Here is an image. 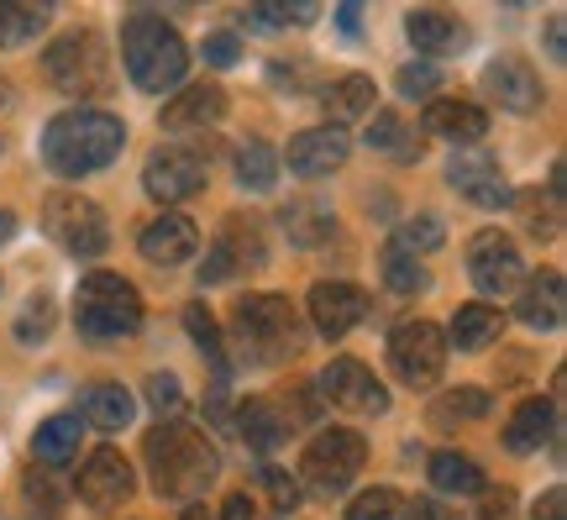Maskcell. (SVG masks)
Returning a JSON list of instances; mask_svg holds the SVG:
<instances>
[{
	"mask_svg": "<svg viewBox=\"0 0 567 520\" xmlns=\"http://www.w3.org/2000/svg\"><path fill=\"white\" fill-rule=\"evenodd\" d=\"M147 468L163 500H200L221 473V458L189 420H163L158 431H147Z\"/></svg>",
	"mask_w": 567,
	"mask_h": 520,
	"instance_id": "cell-1",
	"label": "cell"
},
{
	"mask_svg": "<svg viewBox=\"0 0 567 520\" xmlns=\"http://www.w3.org/2000/svg\"><path fill=\"white\" fill-rule=\"evenodd\" d=\"M126 126L111 111H63L48 121L42 132V163L63 174V180H80V174H101L105 163L122 153Z\"/></svg>",
	"mask_w": 567,
	"mask_h": 520,
	"instance_id": "cell-2",
	"label": "cell"
},
{
	"mask_svg": "<svg viewBox=\"0 0 567 520\" xmlns=\"http://www.w3.org/2000/svg\"><path fill=\"white\" fill-rule=\"evenodd\" d=\"M122 63L132 84L158 95V90H174L189 69V48L184 38L158 17V11H132L122 27Z\"/></svg>",
	"mask_w": 567,
	"mask_h": 520,
	"instance_id": "cell-3",
	"label": "cell"
},
{
	"mask_svg": "<svg viewBox=\"0 0 567 520\" xmlns=\"http://www.w3.org/2000/svg\"><path fill=\"white\" fill-rule=\"evenodd\" d=\"M74 320H80V332L90 341L132 337L142 326V300L122 274H90L80 284V295H74Z\"/></svg>",
	"mask_w": 567,
	"mask_h": 520,
	"instance_id": "cell-4",
	"label": "cell"
},
{
	"mask_svg": "<svg viewBox=\"0 0 567 520\" xmlns=\"http://www.w3.org/2000/svg\"><path fill=\"white\" fill-rule=\"evenodd\" d=\"M231 326H237L243 358L252 363H284L295 353V310L279 295H247V300H237Z\"/></svg>",
	"mask_w": 567,
	"mask_h": 520,
	"instance_id": "cell-5",
	"label": "cell"
},
{
	"mask_svg": "<svg viewBox=\"0 0 567 520\" xmlns=\"http://www.w3.org/2000/svg\"><path fill=\"white\" fill-rule=\"evenodd\" d=\"M42 232L59 242L69 258H101L105 247H111L105 211L95 201H84V195H69V190L42 201Z\"/></svg>",
	"mask_w": 567,
	"mask_h": 520,
	"instance_id": "cell-6",
	"label": "cell"
},
{
	"mask_svg": "<svg viewBox=\"0 0 567 520\" xmlns=\"http://www.w3.org/2000/svg\"><path fill=\"white\" fill-rule=\"evenodd\" d=\"M389 368L410 389L436 384L446 368V332L436 320H405V326H394V337H389Z\"/></svg>",
	"mask_w": 567,
	"mask_h": 520,
	"instance_id": "cell-7",
	"label": "cell"
},
{
	"mask_svg": "<svg viewBox=\"0 0 567 520\" xmlns=\"http://www.w3.org/2000/svg\"><path fill=\"white\" fill-rule=\"evenodd\" d=\"M363 458H368V441L347 426H331L321 437L305 447V483L316 494H342L347 483L363 473Z\"/></svg>",
	"mask_w": 567,
	"mask_h": 520,
	"instance_id": "cell-8",
	"label": "cell"
},
{
	"mask_svg": "<svg viewBox=\"0 0 567 520\" xmlns=\"http://www.w3.org/2000/svg\"><path fill=\"white\" fill-rule=\"evenodd\" d=\"M42 69H48L53 90H63V95H95V90H105V48L95 32H63V38H53Z\"/></svg>",
	"mask_w": 567,
	"mask_h": 520,
	"instance_id": "cell-9",
	"label": "cell"
},
{
	"mask_svg": "<svg viewBox=\"0 0 567 520\" xmlns=\"http://www.w3.org/2000/svg\"><path fill=\"white\" fill-rule=\"evenodd\" d=\"M321 395L347 416H384L389 410V389L368 374L358 358H331L321 368Z\"/></svg>",
	"mask_w": 567,
	"mask_h": 520,
	"instance_id": "cell-10",
	"label": "cell"
},
{
	"mask_svg": "<svg viewBox=\"0 0 567 520\" xmlns=\"http://www.w3.org/2000/svg\"><path fill=\"white\" fill-rule=\"evenodd\" d=\"M142 190L158 205H179L205 190V159L189 147H158L147 169H142Z\"/></svg>",
	"mask_w": 567,
	"mask_h": 520,
	"instance_id": "cell-11",
	"label": "cell"
},
{
	"mask_svg": "<svg viewBox=\"0 0 567 520\" xmlns=\"http://www.w3.org/2000/svg\"><path fill=\"white\" fill-rule=\"evenodd\" d=\"M467 274L484 295H505V289L526 279V263H520V247L505 232H478L467 242Z\"/></svg>",
	"mask_w": 567,
	"mask_h": 520,
	"instance_id": "cell-12",
	"label": "cell"
},
{
	"mask_svg": "<svg viewBox=\"0 0 567 520\" xmlns=\"http://www.w3.org/2000/svg\"><path fill=\"white\" fill-rule=\"evenodd\" d=\"M80 500L95 504V510H105V504L116 500H132V489H137V473H132V462L116 452V447H101L95 458H84L80 468Z\"/></svg>",
	"mask_w": 567,
	"mask_h": 520,
	"instance_id": "cell-13",
	"label": "cell"
},
{
	"mask_svg": "<svg viewBox=\"0 0 567 520\" xmlns=\"http://www.w3.org/2000/svg\"><path fill=\"white\" fill-rule=\"evenodd\" d=\"M446 180H452V190H457L467 205H478V211H499V205H509V180H505V169H499V159H488V153H467V159H452Z\"/></svg>",
	"mask_w": 567,
	"mask_h": 520,
	"instance_id": "cell-14",
	"label": "cell"
},
{
	"mask_svg": "<svg viewBox=\"0 0 567 520\" xmlns=\"http://www.w3.org/2000/svg\"><path fill=\"white\" fill-rule=\"evenodd\" d=\"M368 316V295L347 279H326L310 289V320L321 337H347L358 320Z\"/></svg>",
	"mask_w": 567,
	"mask_h": 520,
	"instance_id": "cell-15",
	"label": "cell"
},
{
	"mask_svg": "<svg viewBox=\"0 0 567 520\" xmlns=\"http://www.w3.org/2000/svg\"><path fill=\"white\" fill-rule=\"evenodd\" d=\"M347 153H352L347 132H337V126H316V132H300V137L289 142L284 163H289V174H300V180H321V174H337V169H342Z\"/></svg>",
	"mask_w": 567,
	"mask_h": 520,
	"instance_id": "cell-16",
	"label": "cell"
},
{
	"mask_svg": "<svg viewBox=\"0 0 567 520\" xmlns=\"http://www.w3.org/2000/svg\"><path fill=\"white\" fill-rule=\"evenodd\" d=\"M484 90L499 101V111H515V116L542 105V80H536V69L526 59H494L484 74Z\"/></svg>",
	"mask_w": 567,
	"mask_h": 520,
	"instance_id": "cell-17",
	"label": "cell"
},
{
	"mask_svg": "<svg viewBox=\"0 0 567 520\" xmlns=\"http://www.w3.org/2000/svg\"><path fill=\"white\" fill-rule=\"evenodd\" d=\"M195 247H200V232H195V221L179 216V211H163V216L142 232V258L163 263V268L189 263V258H195Z\"/></svg>",
	"mask_w": 567,
	"mask_h": 520,
	"instance_id": "cell-18",
	"label": "cell"
},
{
	"mask_svg": "<svg viewBox=\"0 0 567 520\" xmlns=\"http://www.w3.org/2000/svg\"><path fill=\"white\" fill-rule=\"evenodd\" d=\"M405 32H410V42H415L421 53H431V59H452V53H463L467 48V27L452 17V11H436V6L410 11Z\"/></svg>",
	"mask_w": 567,
	"mask_h": 520,
	"instance_id": "cell-19",
	"label": "cell"
},
{
	"mask_svg": "<svg viewBox=\"0 0 567 520\" xmlns=\"http://www.w3.org/2000/svg\"><path fill=\"white\" fill-rule=\"evenodd\" d=\"M226 116V90L221 84H189L174 101L163 105V126L168 132H189V126H216Z\"/></svg>",
	"mask_w": 567,
	"mask_h": 520,
	"instance_id": "cell-20",
	"label": "cell"
},
{
	"mask_svg": "<svg viewBox=\"0 0 567 520\" xmlns=\"http://www.w3.org/2000/svg\"><path fill=\"white\" fill-rule=\"evenodd\" d=\"M520 320H526V326H536V332H563L567 289H563V274H557V268L536 274V279L520 289Z\"/></svg>",
	"mask_w": 567,
	"mask_h": 520,
	"instance_id": "cell-21",
	"label": "cell"
},
{
	"mask_svg": "<svg viewBox=\"0 0 567 520\" xmlns=\"http://www.w3.org/2000/svg\"><path fill=\"white\" fill-rule=\"evenodd\" d=\"M425 132L442 142H478L488 132L484 105L473 101H431L425 105Z\"/></svg>",
	"mask_w": 567,
	"mask_h": 520,
	"instance_id": "cell-22",
	"label": "cell"
},
{
	"mask_svg": "<svg viewBox=\"0 0 567 520\" xmlns=\"http://www.w3.org/2000/svg\"><path fill=\"white\" fill-rule=\"evenodd\" d=\"M557 437V410L547 400H526L505 426V447L509 452H542Z\"/></svg>",
	"mask_w": 567,
	"mask_h": 520,
	"instance_id": "cell-23",
	"label": "cell"
},
{
	"mask_svg": "<svg viewBox=\"0 0 567 520\" xmlns=\"http://www.w3.org/2000/svg\"><path fill=\"white\" fill-rule=\"evenodd\" d=\"M80 437H84V420L80 416H48L32 437V458L42 468H63L69 458H80Z\"/></svg>",
	"mask_w": 567,
	"mask_h": 520,
	"instance_id": "cell-24",
	"label": "cell"
},
{
	"mask_svg": "<svg viewBox=\"0 0 567 520\" xmlns=\"http://www.w3.org/2000/svg\"><path fill=\"white\" fill-rule=\"evenodd\" d=\"M505 332V316L494 310V305H463L457 316H452V332H446V341L457 347V353H484L488 341Z\"/></svg>",
	"mask_w": 567,
	"mask_h": 520,
	"instance_id": "cell-25",
	"label": "cell"
},
{
	"mask_svg": "<svg viewBox=\"0 0 567 520\" xmlns=\"http://www.w3.org/2000/svg\"><path fill=\"white\" fill-rule=\"evenodd\" d=\"M321 105H326V116H331V126L342 132V121H363L373 111V80L368 74H342V80H331Z\"/></svg>",
	"mask_w": 567,
	"mask_h": 520,
	"instance_id": "cell-26",
	"label": "cell"
},
{
	"mask_svg": "<svg viewBox=\"0 0 567 520\" xmlns=\"http://www.w3.org/2000/svg\"><path fill=\"white\" fill-rule=\"evenodd\" d=\"M237 431L247 437V447H258V452H274L289 431V416L274 410V400H243L237 405Z\"/></svg>",
	"mask_w": 567,
	"mask_h": 520,
	"instance_id": "cell-27",
	"label": "cell"
},
{
	"mask_svg": "<svg viewBox=\"0 0 567 520\" xmlns=\"http://www.w3.org/2000/svg\"><path fill=\"white\" fill-rule=\"evenodd\" d=\"M284 232H289L295 247H321L337 232V221H331V211L321 201H289L284 205Z\"/></svg>",
	"mask_w": 567,
	"mask_h": 520,
	"instance_id": "cell-28",
	"label": "cell"
},
{
	"mask_svg": "<svg viewBox=\"0 0 567 520\" xmlns=\"http://www.w3.org/2000/svg\"><path fill=\"white\" fill-rule=\"evenodd\" d=\"M368 147H373V153H389V159H405V163L421 159V137H415V126L400 121L394 111H379V116L368 121Z\"/></svg>",
	"mask_w": 567,
	"mask_h": 520,
	"instance_id": "cell-29",
	"label": "cell"
},
{
	"mask_svg": "<svg viewBox=\"0 0 567 520\" xmlns=\"http://www.w3.org/2000/svg\"><path fill=\"white\" fill-rule=\"evenodd\" d=\"M237 184L252 190V195H268V190L279 184V153H274L264 137H252L237 147Z\"/></svg>",
	"mask_w": 567,
	"mask_h": 520,
	"instance_id": "cell-30",
	"label": "cell"
},
{
	"mask_svg": "<svg viewBox=\"0 0 567 520\" xmlns=\"http://www.w3.org/2000/svg\"><path fill=\"white\" fill-rule=\"evenodd\" d=\"M84 416L101 431H122V426H132V395L122 384H90L84 389Z\"/></svg>",
	"mask_w": 567,
	"mask_h": 520,
	"instance_id": "cell-31",
	"label": "cell"
},
{
	"mask_svg": "<svg viewBox=\"0 0 567 520\" xmlns=\"http://www.w3.org/2000/svg\"><path fill=\"white\" fill-rule=\"evenodd\" d=\"M431 483L442 494H484V468L467 452H436L431 458Z\"/></svg>",
	"mask_w": 567,
	"mask_h": 520,
	"instance_id": "cell-32",
	"label": "cell"
},
{
	"mask_svg": "<svg viewBox=\"0 0 567 520\" xmlns=\"http://www.w3.org/2000/svg\"><path fill=\"white\" fill-rule=\"evenodd\" d=\"M48 6H27V0H0V48H21L48 27Z\"/></svg>",
	"mask_w": 567,
	"mask_h": 520,
	"instance_id": "cell-33",
	"label": "cell"
},
{
	"mask_svg": "<svg viewBox=\"0 0 567 520\" xmlns=\"http://www.w3.org/2000/svg\"><path fill=\"white\" fill-rule=\"evenodd\" d=\"M488 416V395L484 389H446L431 400V420L436 426H457V420H478Z\"/></svg>",
	"mask_w": 567,
	"mask_h": 520,
	"instance_id": "cell-34",
	"label": "cell"
},
{
	"mask_svg": "<svg viewBox=\"0 0 567 520\" xmlns=\"http://www.w3.org/2000/svg\"><path fill=\"white\" fill-rule=\"evenodd\" d=\"M446 242V226L436 216H415V221H405L400 232H394V253H405V258H421V253H436Z\"/></svg>",
	"mask_w": 567,
	"mask_h": 520,
	"instance_id": "cell-35",
	"label": "cell"
},
{
	"mask_svg": "<svg viewBox=\"0 0 567 520\" xmlns=\"http://www.w3.org/2000/svg\"><path fill=\"white\" fill-rule=\"evenodd\" d=\"M384 279H389V289H394V295H425V289H431V274H425L415 258L394 253V247L384 253Z\"/></svg>",
	"mask_w": 567,
	"mask_h": 520,
	"instance_id": "cell-36",
	"label": "cell"
},
{
	"mask_svg": "<svg viewBox=\"0 0 567 520\" xmlns=\"http://www.w3.org/2000/svg\"><path fill=\"white\" fill-rule=\"evenodd\" d=\"M520 216H526L530 237H557V232H563V201H557V195H547V201H542V195H526V201H520Z\"/></svg>",
	"mask_w": 567,
	"mask_h": 520,
	"instance_id": "cell-37",
	"label": "cell"
},
{
	"mask_svg": "<svg viewBox=\"0 0 567 520\" xmlns=\"http://www.w3.org/2000/svg\"><path fill=\"white\" fill-rule=\"evenodd\" d=\"M184 326H189V337H195V347H205V353L216 358V374L226 379V363H221V332H216V316H210L205 305H184Z\"/></svg>",
	"mask_w": 567,
	"mask_h": 520,
	"instance_id": "cell-38",
	"label": "cell"
},
{
	"mask_svg": "<svg viewBox=\"0 0 567 520\" xmlns=\"http://www.w3.org/2000/svg\"><path fill=\"white\" fill-rule=\"evenodd\" d=\"M321 17V6H247L243 21L247 27H289V21H316Z\"/></svg>",
	"mask_w": 567,
	"mask_h": 520,
	"instance_id": "cell-39",
	"label": "cell"
},
{
	"mask_svg": "<svg viewBox=\"0 0 567 520\" xmlns=\"http://www.w3.org/2000/svg\"><path fill=\"white\" fill-rule=\"evenodd\" d=\"M400 516V494L394 489H363L347 504V520H394Z\"/></svg>",
	"mask_w": 567,
	"mask_h": 520,
	"instance_id": "cell-40",
	"label": "cell"
},
{
	"mask_svg": "<svg viewBox=\"0 0 567 520\" xmlns=\"http://www.w3.org/2000/svg\"><path fill=\"white\" fill-rule=\"evenodd\" d=\"M147 400H153V410H158L163 420L184 416V389H179L174 374H153V379H147Z\"/></svg>",
	"mask_w": 567,
	"mask_h": 520,
	"instance_id": "cell-41",
	"label": "cell"
},
{
	"mask_svg": "<svg viewBox=\"0 0 567 520\" xmlns=\"http://www.w3.org/2000/svg\"><path fill=\"white\" fill-rule=\"evenodd\" d=\"M436 84H442V74H436L431 63H405V69H400V95H410V101L436 95Z\"/></svg>",
	"mask_w": 567,
	"mask_h": 520,
	"instance_id": "cell-42",
	"label": "cell"
},
{
	"mask_svg": "<svg viewBox=\"0 0 567 520\" xmlns=\"http://www.w3.org/2000/svg\"><path fill=\"white\" fill-rule=\"evenodd\" d=\"M48 326H53V300H48V295H38V300L27 305V316L17 320V337L21 341H42V337H48Z\"/></svg>",
	"mask_w": 567,
	"mask_h": 520,
	"instance_id": "cell-43",
	"label": "cell"
},
{
	"mask_svg": "<svg viewBox=\"0 0 567 520\" xmlns=\"http://www.w3.org/2000/svg\"><path fill=\"white\" fill-rule=\"evenodd\" d=\"M237 59H243V42L231 38V32H210V38H205V63H216V69H231Z\"/></svg>",
	"mask_w": 567,
	"mask_h": 520,
	"instance_id": "cell-44",
	"label": "cell"
},
{
	"mask_svg": "<svg viewBox=\"0 0 567 520\" xmlns=\"http://www.w3.org/2000/svg\"><path fill=\"white\" fill-rule=\"evenodd\" d=\"M264 483L274 489V504H279V510H295V504H300V483L284 479L279 468H264Z\"/></svg>",
	"mask_w": 567,
	"mask_h": 520,
	"instance_id": "cell-45",
	"label": "cell"
},
{
	"mask_svg": "<svg viewBox=\"0 0 567 520\" xmlns=\"http://www.w3.org/2000/svg\"><path fill=\"white\" fill-rule=\"evenodd\" d=\"M530 520H567V494H563V489H547Z\"/></svg>",
	"mask_w": 567,
	"mask_h": 520,
	"instance_id": "cell-46",
	"label": "cell"
},
{
	"mask_svg": "<svg viewBox=\"0 0 567 520\" xmlns=\"http://www.w3.org/2000/svg\"><path fill=\"white\" fill-rule=\"evenodd\" d=\"M509 489H499V494H488V504H484V520H509Z\"/></svg>",
	"mask_w": 567,
	"mask_h": 520,
	"instance_id": "cell-47",
	"label": "cell"
},
{
	"mask_svg": "<svg viewBox=\"0 0 567 520\" xmlns=\"http://www.w3.org/2000/svg\"><path fill=\"white\" fill-rule=\"evenodd\" d=\"M410 520H452V516H446V504H436V500H415L410 504Z\"/></svg>",
	"mask_w": 567,
	"mask_h": 520,
	"instance_id": "cell-48",
	"label": "cell"
},
{
	"mask_svg": "<svg viewBox=\"0 0 567 520\" xmlns=\"http://www.w3.org/2000/svg\"><path fill=\"white\" fill-rule=\"evenodd\" d=\"M337 21H342L347 38H358V32H363V6H342V11H337Z\"/></svg>",
	"mask_w": 567,
	"mask_h": 520,
	"instance_id": "cell-49",
	"label": "cell"
},
{
	"mask_svg": "<svg viewBox=\"0 0 567 520\" xmlns=\"http://www.w3.org/2000/svg\"><path fill=\"white\" fill-rule=\"evenodd\" d=\"M221 520H252V500H247V494H231L226 510H221Z\"/></svg>",
	"mask_w": 567,
	"mask_h": 520,
	"instance_id": "cell-50",
	"label": "cell"
},
{
	"mask_svg": "<svg viewBox=\"0 0 567 520\" xmlns=\"http://www.w3.org/2000/svg\"><path fill=\"white\" fill-rule=\"evenodd\" d=\"M547 48H551V59H563V17H551V38H547Z\"/></svg>",
	"mask_w": 567,
	"mask_h": 520,
	"instance_id": "cell-51",
	"label": "cell"
},
{
	"mask_svg": "<svg viewBox=\"0 0 567 520\" xmlns=\"http://www.w3.org/2000/svg\"><path fill=\"white\" fill-rule=\"evenodd\" d=\"M17 237V216H11V211H0V242H11Z\"/></svg>",
	"mask_w": 567,
	"mask_h": 520,
	"instance_id": "cell-52",
	"label": "cell"
},
{
	"mask_svg": "<svg viewBox=\"0 0 567 520\" xmlns=\"http://www.w3.org/2000/svg\"><path fill=\"white\" fill-rule=\"evenodd\" d=\"M179 520H205V510H184V516Z\"/></svg>",
	"mask_w": 567,
	"mask_h": 520,
	"instance_id": "cell-53",
	"label": "cell"
},
{
	"mask_svg": "<svg viewBox=\"0 0 567 520\" xmlns=\"http://www.w3.org/2000/svg\"><path fill=\"white\" fill-rule=\"evenodd\" d=\"M0 105H6V90H0Z\"/></svg>",
	"mask_w": 567,
	"mask_h": 520,
	"instance_id": "cell-54",
	"label": "cell"
}]
</instances>
